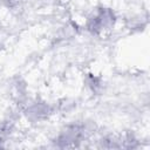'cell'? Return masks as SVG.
I'll return each mask as SVG.
<instances>
[{"instance_id": "1", "label": "cell", "mask_w": 150, "mask_h": 150, "mask_svg": "<svg viewBox=\"0 0 150 150\" xmlns=\"http://www.w3.org/2000/svg\"><path fill=\"white\" fill-rule=\"evenodd\" d=\"M114 12L108 8H101L97 12L93 13V15L88 19L87 27L93 33H100L105 29H109L111 26H114Z\"/></svg>"}]
</instances>
